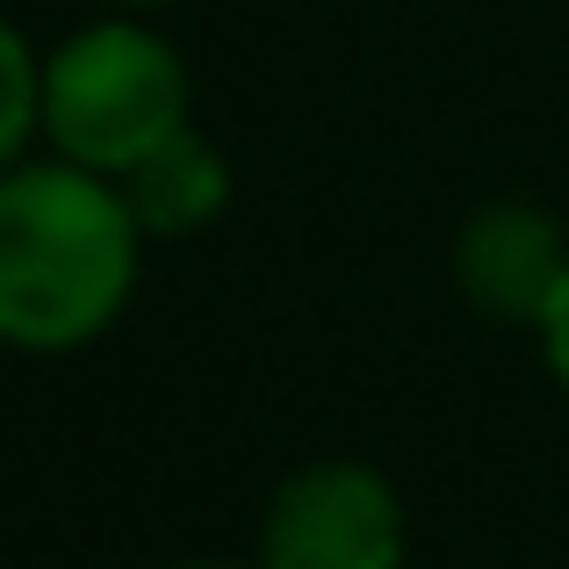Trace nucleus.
<instances>
[{"mask_svg":"<svg viewBox=\"0 0 569 569\" xmlns=\"http://www.w3.org/2000/svg\"><path fill=\"white\" fill-rule=\"evenodd\" d=\"M194 569H223V562H194Z\"/></svg>","mask_w":569,"mask_h":569,"instance_id":"9","label":"nucleus"},{"mask_svg":"<svg viewBox=\"0 0 569 569\" xmlns=\"http://www.w3.org/2000/svg\"><path fill=\"white\" fill-rule=\"evenodd\" d=\"M188 130V66L159 29L94 22L43 58V138L58 159L123 181L138 159Z\"/></svg>","mask_w":569,"mask_h":569,"instance_id":"2","label":"nucleus"},{"mask_svg":"<svg viewBox=\"0 0 569 569\" xmlns=\"http://www.w3.org/2000/svg\"><path fill=\"white\" fill-rule=\"evenodd\" d=\"M138 217L101 173L51 167L0 173V347L72 353L123 318L138 289Z\"/></svg>","mask_w":569,"mask_h":569,"instance_id":"1","label":"nucleus"},{"mask_svg":"<svg viewBox=\"0 0 569 569\" xmlns=\"http://www.w3.org/2000/svg\"><path fill=\"white\" fill-rule=\"evenodd\" d=\"M116 188H123V202H130V217H138L144 238H188L231 202V167L217 159V144H202L194 130H181V138H167L152 159H138Z\"/></svg>","mask_w":569,"mask_h":569,"instance_id":"5","label":"nucleus"},{"mask_svg":"<svg viewBox=\"0 0 569 569\" xmlns=\"http://www.w3.org/2000/svg\"><path fill=\"white\" fill-rule=\"evenodd\" d=\"M455 281L476 310L541 332L569 296V231L533 202H490L455 238Z\"/></svg>","mask_w":569,"mask_h":569,"instance_id":"4","label":"nucleus"},{"mask_svg":"<svg viewBox=\"0 0 569 569\" xmlns=\"http://www.w3.org/2000/svg\"><path fill=\"white\" fill-rule=\"evenodd\" d=\"M403 505L361 461H318L267 505L260 569H397Z\"/></svg>","mask_w":569,"mask_h":569,"instance_id":"3","label":"nucleus"},{"mask_svg":"<svg viewBox=\"0 0 569 569\" xmlns=\"http://www.w3.org/2000/svg\"><path fill=\"white\" fill-rule=\"evenodd\" d=\"M43 130V58L22 43V29L0 22V173L22 167V144Z\"/></svg>","mask_w":569,"mask_h":569,"instance_id":"6","label":"nucleus"},{"mask_svg":"<svg viewBox=\"0 0 569 569\" xmlns=\"http://www.w3.org/2000/svg\"><path fill=\"white\" fill-rule=\"evenodd\" d=\"M541 347H548V368H556V382L569 389V296L556 310H548V325H541Z\"/></svg>","mask_w":569,"mask_h":569,"instance_id":"7","label":"nucleus"},{"mask_svg":"<svg viewBox=\"0 0 569 569\" xmlns=\"http://www.w3.org/2000/svg\"><path fill=\"white\" fill-rule=\"evenodd\" d=\"M116 8H159V0H116Z\"/></svg>","mask_w":569,"mask_h":569,"instance_id":"8","label":"nucleus"}]
</instances>
